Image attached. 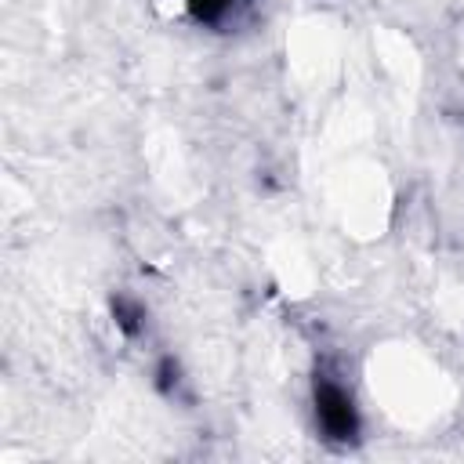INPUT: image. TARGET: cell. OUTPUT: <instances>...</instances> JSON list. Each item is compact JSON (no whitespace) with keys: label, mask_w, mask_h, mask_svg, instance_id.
<instances>
[{"label":"cell","mask_w":464,"mask_h":464,"mask_svg":"<svg viewBox=\"0 0 464 464\" xmlns=\"http://www.w3.org/2000/svg\"><path fill=\"white\" fill-rule=\"evenodd\" d=\"M315 417H319V428L330 439H352L355 424H359L352 395L330 377H319V384H315Z\"/></svg>","instance_id":"1"}]
</instances>
